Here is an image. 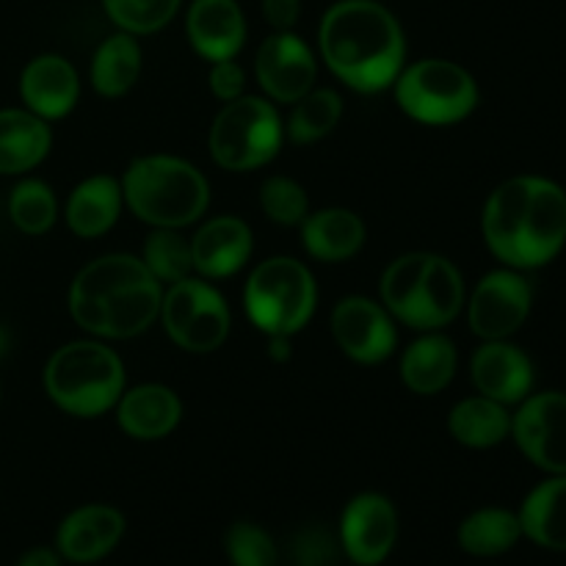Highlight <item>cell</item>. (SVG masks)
Segmentation results:
<instances>
[{"label": "cell", "instance_id": "cell-1", "mask_svg": "<svg viewBox=\"0 0 566 566\" xmlns=\"http://www.w3.org/2000/svg\"><path fill=\"white\" fill-rule=\"evenodd\" d=\"M326 66L357 92H381L401 75L407 42L392 11L376 0H340L318 28Z\"/></svg>", "mask_w": 566, "mask_h": 566}, {"label": "cell", "instance_id": "cell-2", "mask_svg": "<svg viewBox=\"0 0 566 566\" xmlns=\"http://www.w3.org/2000/svg\"><path fill=\"white\" fill-rule=\"evenodd\" d=\"M484 238L514 269H536L566 243V193L545 177H514L495 188L484 208Z\"/></svg>", "mask_w": 566, "mask_h": 566}, {"label": "cell", "instance_id": "cell-3", "mask_svg": "<svg viewBox=\"0 0 566 566\" xmlns=\"http://www.w3.org/2000/svg\"><path fill=\"white\" fill-rule=\"evenodd\" d=\"M160 282L133 254H105L88 263L70 287L77 326L97 337L142 335L160 315Z\"/></svg>", "mask_w": 566, "mask_h": 566}, {"label": "cell", "instance_id": "cell-4", "mask_svg": "<svg viewBox=\"0 0 566 566\" xmlns=\"http://www.w3.org/2000/svg\"><path fill=\"white\" fill-rule=\"evenodd\" d=\"M122 197L142 221L164 230L193 224L208 210L210 188L197 166L171 155L136 158L122 180Z\"/></svg>", "mask_w": 566, "mask_h": 566}, {"label": "cell", "instance_id": "cell-5", "mask_svg": "<svg viewBox=\"0 0 566 566\" xmlns=\"http://www.w3.org/2000/svg\"><path fill=\"white\" fill-rule=\"evenodd\" d=\"M48 396L75 418H97L125 392L122 359L103 343L77 340L59 348L44 368Z\"/></svg>", "mask_w": 566, "mask_h": 566}, {"label": "cell", "instance_id": "cell-6", "mask_svg": "<svg viewBox=\"0 0 566 566\" xmlns=\"http://www.w3.org/2000/svg\"><path fill=\"white\" fill-rule=\"evenodd\" d=\"M313 274L293 258H271L247 282V313L271 337H291L315 313Z\"/></svg>", "mask_w": 566, "mask_h": 566}, {"label": "cell", "instance_id": "cell-7", "mask_svg": "<svg viewBox=\"0 0 566 566\" xmlns=\"http://www.w3.org/2000/svg\"><path fill=\"white\" fill-rule=\"evenodd\" d=\"M282 144V122L274 105L260 97H238L221 108L210 127L208 147L227 171L265 166Z\"/></svg>", "mask_w": 566, "mask_h": 566}, {"label": "cell", "instance_id": "cell-8", "mask_svg": "<svg viewBox=\"0 0 566 566\" xmlns=\"http://www.w3.org/2000/svg\"><path fill=\"white\" fill-rule=\"evenodd\" d=\"M398 105L426 125H453L473 114L479 86L464 66L446 59H423L396 77Z\"/></svg>", "mask_w": 566, "mask_h": 566}, {"label": "cell", "instance_id": "cell-9", "mask_svg": "<svg viewBox=\"0 0 566 566\" xmlns=\"http://www.w3.org/2000/svg\"><path fill=\"white\" fill-rule=\"evenodd\" d=\"M160 318L166 335L180 348L208 354L221 348L230 335V307L216 287L202 280H182L160 298Z\"/></svg>", "mask_w": 566, "mask_h": 566}, {"label": "cell", "instance_id": "cell-10", "mask_svg": "<svg viewBox=\"0 0 566 566\" xmlns=\"http://www.w3.org/2000/svg\"><path fill=\"white\" fill-rule=\"evenodd\" d=\"M520 451L553 475H566V396L539 392L520 407L512 420Z\"/></svg>", "mask_w": 566, "mask_h": 566}, {"label": "cell", "instance_id": "cell-11", "mask_svg": "<svg viewBox=\"0 0 566 566\" xmlns=\"http://www.w3.org/2000/svg\"><path fill=\"white\" fill-rule=\"evenodd\" d=\"M531 282L514 271H492L470 298V326L484 340H503L525 324L531 313Z\"/></svg>", "mask_w": 566, "mask_h": 566}, {"label": "cell", "instance_id": "cell-12", "mask_svg": "<svg viewBox=\"0 0 566 566\" xmlns=\"http://www.w3.org/2000/svg\"><path fill=\"white\" fill-rule=\"evenodd\" d=\"M254 72H258L260 86L276 103H298L304 94L313 92L318 64L304 39L291 31H276L260 44Z\"/></svg>", "mask_w": 566, "mask_h": 566}, {"label": "cell", "instance_id": "cell-13", "mask_svg": "<svg viewBox=\"0 0 566 566\" xmlns=\"http://www.w3.org/2000/svg\"><path fill=\"white\" fill-rule=\"evenodd\" d=\"M398 536L396 506L385 495L365 492L346 506L340 520V542L346 556L359 566H376L390 556Z\"/></svg>", "mask_w": 566, "mask_h": 566}, {"label": "cell", "instance_id": "cell-14", "mask_svg": "<svg viewBox=\"0 0 566 566\" xmlns=\"http://www.w3.org/2000/svg\"><path fill=\"white\" fill-rule=\"evenodd\" d=\"M332 332L343 352L363 365L385 363L396 348L390 313L365 296H348L332 313Z\"/></svg>", "mask_w": 566, "mask_h": 566}, {"label": "cell", "instance_id": "cell-15", "mask_svg": "<svg viewBox=\"0 0 566 566\" xmlns=\"http://www.w3.org/2000/svg\"><path fill=\"white\" fill-rule=\"evenodd\" d=\"M186 33L202 59H235L247 42V17L238 0H193L186 14Z\"/></svg>", "mask_w": 566, "mask_h": 566}, {"label": "cell", "instance_id": "cell-16", "mask_svg": "<svg viewBox=\"0 0 566 566\" xmlns=\"http://www.w3.org/2000/svg\"><path fill=\"white\" fill-rule=\"evenodd\" d=\"M125 534V517L114 506H83L75 509L70 517L61 523L55 545L59 556L72 564H94L108 556L119 545Z\"/></svg>", "mask_w": 566, "mask_h": 566}, {"label": "cell", "instance_id": "cell-17", "mask_svg": "<svg viewBox=\"0 0 566 566\" xmlns=\"http://www.w3.org/2000/svg\"><path fill=\"white\" fill-rule=\"evenodd\" d=\"M473 385L479 387L481 396L492 398L497 403H517L534 387V365L531 359L520 352L517 346L503 340H486L473 354Z\"/></svg>", "mask_w": 566, "mask_h": 566}, {"label": "cell", "instance_id": "cell-18", "mask_svg": "<svg viewBox=\"0 0 566 566\" xmlns=\"http://www.w3.org/2000/svg\"><path fill=\"white\" fill-rule=\"evenodd\" d=\"M20 94L28 111L48 119H61L70 114L81 94L75 66L61 55H39L22 70Z\"/></svg>", "mask_w": 566, "mask_h": 566}, {"label": "cell", "instance_id": "cell-19", "mask_svg": "<svg viewBox=\"0 0 566 566\" xmlns=\"http://www.w3.org/2000/svg\"><path fill=\"white\" fill-rule=\"evenodd\" d=\"M252 230L241 219L219 216V219L199 227L197 235H193V271H199L202 276H210V280L235 274L252 258Z\"/></svg>", "mask_w": 566, "mask_h": 566}, {"label": "cell", "instance_id": "cell-20", "mask_svg": "<svg viewBox=\"0 0 566 566\" xmlns=\"http://www.w3.org/2000/svg\"><path fill=\"white\" fill-rule=\"evenodd\" d=\"M464 302V285L462 274L457 265L446 258L429 254L426 258V269L420 274L418 291H415L412 315H409L407 326L415 329H440L448 326L459 315Z\"/></svg>", "mask_w": 566, "mask_h": 566}, {"label": "cell", "instance_id": "cell-21", "mask_svg": "<svg viewBox=\"0 0 566 566\" xmlns=\"http://www.w3.org/2000/svg\"><path fill=\"white\" fill-rule=\"evenodd\" d=\"M182 403L175 390L164 385H138L122 392L116 403V420L122 431L136 440H160L180 423Z\"/></svg>", "mask_w": 566, "mask_h": 566}, {"label": "cell", "instance_id": "cell-22", "mask_svg": "<svg viewBox=\"0 0 566 566\" xmlns=\"http://www.w3.org/2000/svg\"><path fill=\"white\" fill-rule=\"evenodd\" d=\"M302 243L315 260L340 263L354 258L365 243V224L346 208L318 210L302 221Z\"/></svg>", "mask_w": 566, "mask_h": 566}, {"label": "cell", "instance_id": "cell-23", "mask_svg": "<svg viewBox=\"0 0 566 566\" xmlns=\"http://www.w3.org/2000/svg\"><path fill=\"white\" fill-rule=\"evenodd\" d=\"M50 127L31 111H0V175H22L50 153Z\"/></svg>", "mask_w": 566, "mask_h": 566}, {"label": "cell", "instance_id": "cell-24", "mask_svg": "<svg viewBox=\"0 0 566 566\" xmlns=\"http://www.w3.org/2000/svg\"><path fill=\"white\" fill-rule=\"evenodd\" d=\"M122 202H125L122 186L114 177H88V180H83L70 193V202H66V224H70V230L75 235L97 238L116 224Z\"/></svg>", "mask_w": 566, "mask_h": 566}, {"label": "cell", "instance_id": "cell-25", "mask_svg": "<svg viewBox=\"0 0 566 566\" xmlns=\"http://www.w3.org/2000/svg\"><path fill=\"white\" fill-rule=\"evenodd\" d=\"M517 517L531 542L547 551H566V475L536 486Z\"/></svg>", "mask_w": 566, "mask_h": 566}, {"label": "cell", "instance_id": "cell-26", "mask_svg": "<svg viewBox=\"0 0 566 566\" xmlns=\"http://www.w3.org/2000/svg\"><path fill=\"white\" fill-rule=\"evenodd\" d=\"M457 374V348L446 335H426L415 340L401 357L403 385L418 396L446 390Z\"/></svg>", "mask_w": 566, "mask_h": 566}, {"label": "cell", "instance_id": "cell-27", "mask_svg": "<svg viewBox=\"0 0 566 566\" xmlns=\"http://www.w3.org/2000/svg\"><path fill=\"white\" fill-rule=\"evenodd\" d=\"M142 75V48L133 33H114L97 48L92 61V83L103 97H122Z\"/></svg>", "mask_w": 566, "mask_h": 566}, {"label": "cell", "instance_id": "cell-28", "mask_svg": "<svg viewBox=\"0 0 566 566\" xmlns=\"http://www.w3.org/2000/svg\"><path fill=\"white\" fill-rule=\"evenodd\" d=\"M448 429L457 442L468 448H492L503 442L512 431V418L506 407L492 398L479 396L457 403L448 418Z\"/></svg>", "mask_w": 566, "mask_h": 566}, {"label": "cell", "instance_id": "cell-29", "mask_svg": "<svg viewBox=\"0 0 566 566\" xmlns=\"http://www.w3.org/2000/svg\"><path fill=\"white\" fill-rule=\"evenodd\" d=\"M520 536H523L520 517L506 509H481L459 525V545L464 553L479 558H492L512 551Z\"/></svg>", "mask_w": 566, "mask_h": 566}, {"label": "cell", "instance_id": "cell-30", "mask_svg": "<svg viewBox=\"0 0 566 566\" xmlns=\"http://www.w3.org/2000/svg\"><path fill=\"white\" fill-rule=\"evenodd\" d=\"M343 116L340 94L332 88L307 92L298 103H293V114L287 119V136L296 144H313L335 130Z\"/></svg>", "mask_w": 566, "mask_h": 566}, {"label": "cell", "instance_id": "cell-31", "mask_svg": "<svg viewBox=\"0 0 566 566\" xmlns=\"http://www.w3.org/2000/svg\"><path fill=\"white\" fill-rule=\"evenodd\" d=\"M142 260L155 280L175 285V282L188 280L193 271L191 241H186L180 232L158 227V232H153L144 243Z\"/></svg>", "mask_w": 566, "mask_h": 566}, {"label": "cell", "instance_id": "cell-32", "mask_svg": "<svg viewBox=\"0 0 566 566\" xmlns=\"http://www.w3.org/2000/svg\"><path fill=\"white\" fill-rule=\"evenodd\" d=\"M9 216L17 230H22L25 235H42L55 224L59 202L42 180H22L17 182L9 197Z\"/></svg>", "mask_w": 566, "mask_h": 566}, {"label": "cell", "instance_id": "cell-33", "mask_svg": "<svg viewBox=\"0 0 566 566\" xmlns=\"http://www.w3.org/2000/svg\"><path fill=\"white\" fill-rule=\"evenodd\" d=\"M182 0H103L111 20L133 36L155 33L171 22Z\"/></svg>", "mask_w": 566, "mask_h": 566}, {"label": "cell", "instance_id": "cell-34", "mask_svg": "<svg viewBox=\"0 0 566 566\" xmlns=\"http://www.w3.org/2000/svg\"><path fill=\"white\" fill-rule=\"evenodd\" d=\"M426 258L429 254H403L381 276V298H385L387 313H392L403 324L412 315L415 291H418L420 274L426 269Z\"/></svg>", "mask_w": 566, "mask_h": 566}, {"label": "cell", "instance_id": "cell-35", "mask_svg": "<svg viewBox=\"0 0 566 566\" xmlns=\"http://www.w3.org/2000/svg\"><path fill=\"white\" fill-rule=\"evenodd\" d=\"M227 558L232 566H276L280 553H276L274 539L254 523H235L227 531Z\"/></svg>", "mask_w": 566, "mask_h": 566}, {"label": "cell", "instance_id": "cell-36", "mask_svg": "<svg viewBox=\"0 0 566 566\" xmlns=\"http://www.w3.org/2000/svg\"><path fill=\"white\" fill-rule=\"evenodd\" d=\"M260 205H263V213L274 224L293 227L307 219V193L291 177H271V180H265L263 191H260Z\"/></svg>", "mask_w": 566, "mask_h": 566}, {"label": "cell", "instance_id": "cell-37", "mask_svg": "<svg viewBox=\"0 0 566 566\" xmlns=\"http://www.w3.org/2000/svg\"><path fill=\"white\" fill-rule=\"evenodd\" d=\"M293 556L298 566H329L335 562V542L321 528H307L293 542Z\"/></svg>", "mask_w": 566, "mask_h": 566}, {"label": "cell", "instance_id": "cell-38", "mask_svg": "<svg viewBox=\"0 0 566 566\" xmlns=\"http://www.w3.org/2000/svg\"><path fill=\"white\" fill-rule=\"evenodd\" d=\"M243 70L232 59L227 61H213V70H210V92L219 99L230 103V99H238L243 92Z\"/></svg>", "mask_w": 566, "mask_h": 566}, {"label": "cell", "instance_id": "cell-39", "mask_svg": "<svg viewBox=\"0 0 566 566\" xmlns=\"http://www.w3.org/2000/svg\"><path fill=\"white\" fill-rule=\"evenodd\" d=\"M263 14L276 31H291L302 14V0H263Z\"/></svg>", "mask_w": 566, "mask_h": 566}, {"label": "cell", "instance_id": "cell-40", "mask_svg": "<svg viewBox=\"0 0 566 566\" xmlns=\"http://www.w3.org/2000/svg\"><path fill=\"white\" fill-rule=\"evenodd\" d=\"M17 566H61V556L50 547H33L17 562Z\"/></svg>", "mask_w": 566, "mask_h": 566}, {"label": "cell", "instance_id": "cell-41", "mask_svg": "<svg viewBox=\"0 0 566 566\" xmlns=\"http://www.w3.org/2000/svg\"><path fill=\"white\" fill-rule=\"evenodd\" d=\"M6 348V335H3V329H0V352H3Z\"/></svg>", "mask_w": 566, "mask_h": 566}]
</instances>
